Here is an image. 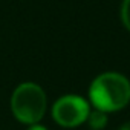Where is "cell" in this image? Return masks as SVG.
<instances>
[{
	"mask_svg": "<svg viewBox=\"0 0 130 130\" xmlns=\"http://www.w3.org/2000/svg\"><path fill=\"white\" fill-rule=\"evenodd\" d=\"M89 96L98 110L115 112L130 101V83L121 74L106 72L93 80Z\"/></svg>",
	"mask_w": 130,
	"mask_h": 130,
	"instance_id": "6da1fadb",
	"label": "cell"
},
{
	"mask_svg": "<svg viewBox=\"0 0 130 130\" xmlns=\"http://www.w3.org/2000/svg\"><path fill=\"white\" fill-rule=\"evenodd\" d=\"M11 109L20 122L35 124L46 112V95L38 84L23 83L12 93Z\"/></svg>",
	"mask_w": 130,
	"mask_h": 130,
	"instance_id": "7a4b0ae2",
	"label": "cell"
},
{
	"mask_svg": "<svg viewBox=\"0 0 130 130\" xmlns=\"http://www.w3.org/2000/svg\"><path fill=\"white\" fill-rule=\"evenodd\" d=\"M89 104L78 95H68L60 98L52 109L54 119L63 127H75L84 122L89 116Z\"/></svg>",
	"mask_w": 130,
	"mask_h": 130,
	"instance_id": "3957f363",
	"label": "cell"
},
{
	"mask_svg": "<svg viewBox=\"0 0 130 130\" xmlns=\"http://www.w3.org/2000/svg\"><path fill=\"white\" fill-rule=\"evenodd\" d=\"M87 119H89V125H90L93 130H101V128H104V127H106V124H107L106 112L98 110V109H96V110H93V112H89Z\"/></svg>",
	"mask_w": 130,
	"mask_h": 130,
	"instance_id": "277c9868",
	"label": "cell"
},
{
	"mask_svg": "<svg viewBox=\"0 0 130 130\" xmlns=\"http://www.w3.org/2000/svg\"><path fill=\"white\" fill-rule=\"evenodd\" d=\"M121 20L124 26L130 31V0H124L121 6Z\"/></svg>",
	"mask_w": 130,
	"mask_h": 130,
	"instance_id": "5b68a950",
	"label": "cell"
},
{
	"mask_svg": "<svg viewBox=\"0 0 130 130\" xmlns=\"http://www.w3.org/2000/svg\"><path fill=\"white\" fill-rule=\"evenodd\" d=\"M28 130H46V128L41 127V125H35V124H32V127H29Z\"/></svg>",
	"mask_w": 130,
	"mask_h": 130,
	"instance_id": "8992f818",
	"label": "cell"
},
{
	"mask_svg": "<svg viewBox=\"0 0 130 130\" xmlns=\"http://www.w3.org/2000/svg\"><path fill=\"white\" fill-rule=\"evenodd\" d=\"M119 130H130V122H127V124L121 125V127H119Z\"/></svg>",
	"mask_w": 130,
	"mask_h": 130,
	"instance_id": "52a82bcc",
	"label": "cell"
}]
</instances>
